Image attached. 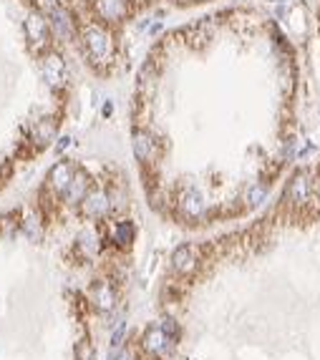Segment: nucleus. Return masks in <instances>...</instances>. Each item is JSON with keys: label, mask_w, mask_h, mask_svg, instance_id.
I'll use <instances>...</instances> for the list:
<instances>
[{"label": "nucleus", "mask_w": 320, "mask_h": 360, "mask_svg": "<svg viewBox=\"0 0 320 360\" xmlns=\"http://www.w3.org/2000/svg\"><path fill=\"white\" fill-rule=\"evenodd\" d=\"M139 237V194L118 161L56 159L0 209V360H104Z\"/></svg>", "instance_id": "f257e3e1"}, {"label": "nucleus", "mask_w": 320, "mask_h": 360, "mask_svg": "<svg viewBox=\"0 0 320 360\" xmlns=\"http://www.w3.org/2000/svg\"><path fill=\"white\" fill-rule=\"evenodd\" d=\"M280 35L247 15H209L159 33L129 91V139L139 197L184 229L225 219L219 151L225 121H239L247 71Z\"/></svg>", "instance_id": "f03ea898"}, {"label": "nucleus", "mask_w": 320, "mask_h": 360, "mask_svg": "<svg viewBox=\"0 0 320 360\" xmlns=\"http://www.w3.org/2000/svg\"><path fill=\"white\" fill-rule=\"evenodd\" d=\"M73 46L48 0H0V199L51 151L76 93Z\"/></svg>", "instance_id": "7ed1b4c3"}]
</instances>
